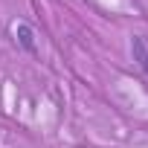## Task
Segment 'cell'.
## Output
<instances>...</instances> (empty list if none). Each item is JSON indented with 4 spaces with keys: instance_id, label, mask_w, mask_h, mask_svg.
I'll return each instance as SVG.
<instances>
[{
    "instance_id": "obj_1",
    "label": "cell",
    "mask_w": 148,
    "mask_h": 148,
    "mask_svg": "<svg viewBox=\"0 0 148 148\" xmlns=\"http://www.w3.org/2000/svg\"><path fill=\"white\" fill-rule=\"evenodd\" d=\"M131 49H134V58L139 61L142 73H148V41H145L142 35H136V38L131 41Z\"/></svg>"
},
{
    "instance_id": "obj_2",
    "label": "cell",
    "mask_w": 148,
    "mask_h": 148,
    "mask_svg": "<svg viewBox=\"0 0 148 148\" xmlns=\"http://www.w3.org/2000/svg\"><path fill=\"white\" fill-rule=\"evenodd\" d=\"M15 35H18V41H21V47L26 52H35V32H32L29 23H18L15 26Z\"/></svg>"
}]
</instances>
